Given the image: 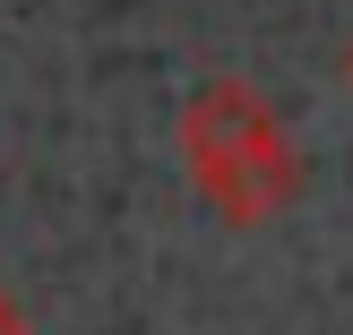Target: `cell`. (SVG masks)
Returning <instances> with one entry per match:
<instances>
[{"mask_svg": "<svg viewBox=\"0 0 353 335\" xmlns=\"http://www.w3.org/2000/svg\"><path fill=\"white\" fill-rule=\"evenodd\" d=\"M172 147H181L190 189L207 198V215L233 224V233H259L302 198V155H293L276 103L250 78H207L172 112Z\"/></svg>", "mask_w": 353, "mask_h": 335, "instance_id": "1", "label": "cell"}, {"mask_svg": "<svg viewBox=\"0 0 353 335\" xmlns=\"http://www.w3.org/2000/svg\"><path fill=\"white\" fill-rule=\"evenodd\" d=\"M0 335H34V327H26V310H17L9 292H0Z\"/></svg>", "mask_w": 353, "mask_h": 335, "instance_id": "2", "label": "cell"}, {"mask_svg": "<svg viewBox=\"0 0 353 335\" xmlns=\"http://www.w3.org/2000/svg\"><path fill=\"white\" fill-rule=\"evenodd\" d=\"M345 86H353V43H345Z\"/></svg>", "mask_w": 353, "mask_h": 335, "instance_id": "3", "label": "cell"}, {"mask_svg": "<svg viewBox=\"0 0 353 335\" xmlns=\"http://www.w3.org/2000/svg\"><path fill=\"white\" fill-rule=\"evenodd\" d=\"M0 292H9V284H0Z\"/></svg>", "mask_w": 353, "mask_h": 335, "instance_id": "4", "label": "cell"}]
</instances>
